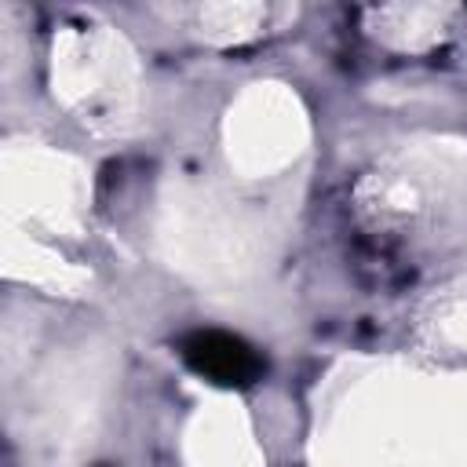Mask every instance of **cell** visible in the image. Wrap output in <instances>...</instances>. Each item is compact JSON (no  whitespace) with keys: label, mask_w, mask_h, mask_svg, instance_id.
Returning a JSON list of instances; mask_svg holds the SVG:
<instances>
[{"label":"cell","mask_w":467,"mask_h":467,"mask_svg":"<svg viewBox=\"0 0 467 467\" xmlns=\"http://www.w3.org/2000/svg\"><path fill=\"white\" fill-rule=\"evenodd\" d=\"M186 354L201 372H208L219 383H241L255 372V358L230 336H215V332L197 336V343Z\"/></svg>","instance_id":"1"}]
</instances>
